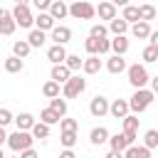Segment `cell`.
<instances>
[{"instance_id":"obj_1","label":"cell","mask_w":158,"mask_h":158,"mask_svg":"<svg viewBox=\"0 0 158 158\" xmlns=\"http://www.w3.org/2000/svg\"><path fill=\"white\" fill-rule=\"evenodd\" d=\"M153 99H156V94L151 91V89H136L133 91V96H131V101H128V109L133 111V114H141V111H146L151 104H153Z\"/></svg>"},{"instance_id":"obj_2","label":"cell","mask_w":158,"mask_h":158,"mask_svg":"<svg viewBox=\"0 0 158 158\" xmlns=\"http://www.w3.org/2000/svg\"><path fill=\"white\" fill-rule=\"evenodd\" d=\"M32 141H35V136H32L30 131H20V128L7 136V146H10L15 153H20V151H25V148H32Z\"/></svg>"},{"instance_id":"obj_3","label":"cell","mask_w":158,"mask_h":158,"mask_svg":"<svg viewBox=\"0 0 158 158\" xmlns=\"http://www.w3.org/2000/svg\"><path fill=\"white\" fill-rule=\"evenodd\" d=\"M126 72H128V81H131V86L133 89H143L148 81H151V77H148V72H146V67L143 64H131V67H126Z\"/></svg>"},{"instance_id":"obj_4","label":"cell","mask_w":158,"mask_h":158,"mask_svg":"<svg viewBox=\"0 0 158 158\" xmlns=\"http://www.w3.org/2000/svg\"><path fill=\"white\" fill-rule=\"evenodd\" d=\"M84 89H86V79H81L79 74H72V77L64 81L62 94H64V99H77V96H79Z\"/></svg>"},{"instance_id":"obj_5","label":"cell","mask_w":158,"mask_h":158,"mask_svg":"<svg viewBox=\"0 0 158 158\" xmlns=\"http://www.w3.org/2000/svg\"><path fill=\"white\" fill-rule=\"evenodd\" d=\"M69 15L77 17V20H91L96 15V7L91 2H86V0H74L69 5Z\"/></svg>"},{"instance_id":"obj_6","label":"cell","mask_w":158,"mask_h":158,"mask_svg":"<svg viewBox=\"0 0 158 158\" xmlns=\"http://www.w3.org/2000/svg\"><path fill=\"white\" fill-rule=\"evenodd\" d=\"M10 12H12V17H15V25H20V27H32V25H35V15L30 12L27 5H15Z\"/></svg>"},{"instance_id":"obj_7","label":"cell","mask_w":158,"mask_h":158,"mask_svg":"<svg viewBox=\"0 0 158 158\" xmlns=\"http://www.w3.org/2000/svg\"><path fill=\"white\" fill-rule=\"evenodd\" d=\"M89 114H91V116H96V118L106 116V114H109V99L96 94V96L89 101Z\"/></svg>"},{"instance_id":"obj_8","label":"cell","mask_w":158,"mask_h":158,"mask_svg":"<svg viewBox=\"0 0 158 158\" xmlns=\"http://www.w3.org/2000/svg\"><path fill=\"white\" fill-rule=\"evenodd\" d=\"M15 17L10 10H0V35H12L15 32Z\"/></svg>"},{"instance_id":"obj_9","label":"cell","mask_w":158,"mask_h":158,"mask_svg":"<svg viewBox=\"0 0 158 158\" xmlns=\"http://www.w3.org/2000/svg\"><path fill=\"white\" fill-rule=\"evenodd\" d=\"M49 32H52L54 44H67V42L72 40V30H69V27H64V25H54Z\"/></svg>"},{"instance_id":"obj_10","label":"cell","mask_w":158,"mask_h":158,"mask_svg":"<svg viewBox=\"0 0 158 158\" xmlns=\"http://www.w3.org/2000/svg\"><path fill=\"white\" fill-rule=\"evenodd\" d=\"M109 146H111V151H126L128 146H133L131 143V138L126 136V133H114V136H109Z\"/></svg>"},{"instance_id":"obj_11","label":"cell","mask_w":158,"mask_h":158,"mask_svg":"<svg viewBox=\"0 0 158 158\" xmlns=\"http://www.w3.org/2000/svg\"><path fill=\"white\" fill-rule=\"evenodd\" d=\"M47 59H49L52 64H64V59H67L64 44H52V47L47 49Z\"/></svg>"},{"instance_id":"obj_12","label":"cell","mask_w":158,"mask_h":158,"mask_svg":"<svg viewBox=\"0 0 158 158\" xmlns=\"http://www.w3.org/2000/svg\"><path fill=\"white\" fill-rule=\"evenodd\" d=\"M96 15H99L101 20H114V17H116V5H114L111 0H101L99 7H96Z\"/></svg>"},{"instance_id":"obj_13","label":"cell","mask_w":158,"mask_h":158,"mask_svg":"<svg viewBox=\"0 0 158 158\" xmlns=\"http://www.w3.org/2000/svg\"><path fill=\"white\" fill-rule=\"evenodd\" d=\"M128 111H131V109H128V101H123V99H116V101L109 104V114H111L114 118H123Z\"/></svg>"},{"instance_id":"obj_14","label":"cell","mask_w":158,"mask_h":158,"mask_svg":"<svg viewBox=\"0 0 158 158\" xmlns=\"http://www.w3.org/2000/svg\"><path fill=\"white\" fill-rule=\"evenodd\" d=\"M49 15H52L54 20H64V17L69 15V5L62 2V0H52V5H49Z\"/></svg>"},{"instance_id":"obj_15","label":"cell","mask_w":158,"mask_h":158,"mask_svg":"<svg viewBox=\"0 0 158 158\" xmlns=\"http://www.w3.org/2000/svg\"><path fill=\"white\" fill-rule=\"evenodd\" d=\"M106 69H109L111 74H121V72H126V59H123V54H114V57H109Z\"/></svg>"},{"instance_id":"obj_16","label":"cell","mask_w":158,"mask_h":158,"mask_svg":"<svg viewBox=\"0 0 158 158\" xmlns=\"http://www.w3.org/2000/svg\"><path fill=\"white\" fill-rule=\"evenodd\" d=\"M131 35H133L136 40H148V35H151V25H148L146 20H138V22H133Z\"/></svg>"},{"instance_id":"obj_17","label":"cell","mask_w":158,"mask_h":158,"mask_svg":"<svg viewBox=\"0 0 158 158\" xmlns=\"http://www.w3.org/2000/svg\"><path fill=\"white\" fill-rule=\"evenodd\" d=\"M81 69H84V74H96V72H101V59H99V54H89V57L84 59Z\"/></svg>"},{"instance_id":"obj_18","label":"cell","mask_w":158,"mask_h":158,"mask_svg":"<svg viewBox=\"0 0 158 158\" xmlns=\"http://www.w3.org/2000/svg\"><path fill=\"white\" fill-rule=\"evenodd\" d=\"M54 81H59V84H64L69 77H72V72H69V67L67 64H52V74H49Z\"/></svg>"},{"instance_id":"obj_19","label":"cell","mask_w":158,"mask_h":158,"mask_svg":"<svg viewBox=\"0 0 158 158\" xmlns=\"http://www.w3.org/2000/svg\"><path fill=\"white\" fill-rule=\"evenodd\" d=\"M111 52H114V54H126V52H128V40H126V35H114V40H111Z\"/></svg>"},{"instance_id":"obj_20","label":"cell","mask_w":158,"mask_h":158,"mask_svg":"<svg viewBox=\"0 0 158 158\" xmlns=\"http://www.w3.org/2000/svg\"><path fill=\"white\" fill-rule=\"evenodd\" d=\"M123 158H151V148H146V146H128L123 151Z\"/></svg>"},{"instance_id":"obj_21","label":"cell","mask_w":158,"mask_h":158,"mask_svg":"<svg viewBox=\"0 0 158 158\" xmlns=\"http://www.w3.org/2000/svg\"><path fill=\"white\" fill-rule=\"evenodd\" d=\"M35 25H37V30H44V32H49V30L54 27V17H52L49 12H40V15L35 17Z\"/></svg>"},{"instance_id":"obj_22","label":"cell","mask_w":158,"mask_h":158,"mask_svg":"<svg viewBox=\"0 0 158 158\" xmlns=\"http://www.w3.org/2000/svg\"><path fill=\"white\" fill-rule=\"evenodd\" d=\"M89 141H91L94 146H101V143H106V141H109V131H106L104 126H96V128H91Z\"/></svg>"},{"instance_id":"obj_23","label":"cell","mask_w":158,"mask_h":158,"mask_svg":"<svg viewBox=\"0 0 158 158\" xmlns=\"http://www.w3.org/2000/svg\"><path fill=\"white\" fill-rule=\"evenodd\" d=\"M27 42H30V47H42L44 42H47V35H44V30H30V35H27Z\"/></svg>"},{"instance_id":"obj_24","label":"cell","mask_w":158,"mask_h":158,"mask_svg":"<svg viewBox=\"0 0 158 158\" xmlns=\"http://www.w3.org/2000/svg\"><path fill=\"white\" fill-rule=\"evenodd\" d=\"M59 118H62V116H59L54 109H49V106L40 111V121H42V123H47V126H54V123H59Z\"/></svg>"},{"instance_id":"obj_25","label":"cell","mask_w":158,"mask_h":158,"mask_svg":"<svg viewBox=\"0 0 158 158\" xmlns=\"http://www.w3.org/2000/svg\"><path fill=\"white\" fill-rule=\"evenodd\" d=\"M15 126L20 128V131H30L32 126H35V116L32 114H20V116H15Z\"/></svg>"},{"instance_id":"obj_26","label":"cell","mask_w":158,"mask_h":158,"mask_svg":"<svg viewBox=\"0 0 158 158\" xmlns=\"http://www.w3.org/2000/svg\"><path fill=\"white\" fill-rule=\"evenodd\" d=\"M138 123H141V118L136 114H126L123 116V133H138Z\"/></svg>"},{"instance_id":"obj_27","label":"cell","mask_w":158,"mask_h":158,"mask_svg":"<svg viewBox=\"0 0 158 158\" xmlns=\"http://www.w3.org/2000/svg\"><path fill=\"white\" fill-rule=\"evenodd\" d=\"M109 30H111L114 35H126L128 22H126L123 17H114V20H109Z\"/></svg>"},{"instance_id":"obj_28","label":"cell","mask_w":158,"mask_h":158,"mask_svg":"<svg viewBox=\"0 0 158 158\" xmlns=\"http://www.w3.org/2000/svg\"><path fill=\"white\" fill-rule=\"evenodd\" d=\"M30 49H32V47H30V42H27V40H17V42L12 44V54H15V57H20V59H25V57L30 54Z\"/></svg>"},{"instance_id":"obj_29","label":"cell","mask_w":158,"mask_h":158,"mask_svg":"<svg viewBox=\"0 0 158 158\" xmlns=\"http://www.w3.org/2000/svg\"><path fill=\"white\" fill-rule=\"evenodd\" d=\"M22 67H25V62L20 59V57H7L5 59V72H10V74H17V72H22Z\"/></svg>"},{"instance_id":"obj_30","label":"cell","mask_w":158,"mask_h":158,"mask_svg":"<svg viewBox=\"0 0 158 158\" xmlns=\"http://www.w3.org/2000/svg\"><path fill=\"white\" fill-rule=\"evenodd\" d=\"M121 17H123L126 22H138V20H141V10H138V5H126Z\"/></svg>"},{"instance_id":"obj_31","label":"cell","mask_w":158,"mask_h":158,"mask_svg":"<svg viewBox=\"0 0 158 158\" xmlns=\"http://www.w3.org/2000/svg\"><path fill=\"white\" fill-rule=\"evenodd\" d=\"M30 133H32L35 138H49V126L42 123V121H35V126L30 128Z\"/></svg>"},{"instance_id":"obj_32","label":"cell","mask_w":158,"mask_h":158,"mask_svg":"<svg viewBox=\"0 0 158 158\" xmlns=\"http://www.w3.org/2000/svg\"><path fill=\"white\" fill-rule=\"evenodd\" d=\"M42 94L47 96V99H54V96H59V81H54V79H49L44 86H42Z\"/></svg>"},{"instance_id":"obj_33","label":"cell","mask_w":158,"mask_h":158,"mask_svg":"<svg viewBox=\"0 0 158 158\" xmlns=\"http://www.w3.org/2000/svg\"><path fill=\"white\" fill-rule=\"evenodd\" d=\"M77 131H62V136H59V141H62V146L64 148H74L77 146Z\"/></svg>"},{"instance_id":"obj_34","label":"cell","mask_w":158,"mask_h":158,"mask_svg":"<svg viewBox=\"0 0 158 158\" xmlns=\"http://www.w3.org/2000/svg\"><path fill=\"white\" fill-rule=\"evenodd\" d=\"M143 146H146V148H158V131H156V128L146 131V136H143Z\"/></svg>"},{"instance_id":"obj_35","label":"cell","mask_w":158,"mask_h":158,"mask_svg":"<svg viewBox=\"0 0 158 158\" xmlns=\"http://www.w3.org/2000/svg\"><path fill=\"white\" fill-rule=\"evenodd\" d=\"M64 64L69 67V72H77V69H81V64H84V59H79V54H67V59H64Z\"/></svg>"},{"instance_id":"obj_36","label":"cell","mask_w":158,"mask_h":158,"mask_svg":"<svg viewBox=\"0 0 158 158\" xmlns=\"http://www.w3.org/2000/svg\"><path fill=\"white\" fill-rule=\"evenodd\" d=\"M49 109H54L59 116H64V114H67V101L59 99V96H54V99H49Z\"/></svg>"},{"instance_id":"obj_37","label":"cell","mask_w":158,"mask_h":158,"mask_svg":"<svg viewBox=\"0 0 158 158\" xmlns=\"http://www.w3.org/2000/svg\"><path fill=\"white\" fill-rule=\"evenodd\" d=\"M138 10H141V20H146V22H148V20H156V15H158L153 5H141Z\"/></svg>"},{"instance_id":"obj_38","label":"cell","mask_w":158,"mask_h":158,"mask_svg":"<svg viewBox=\"0 0 158 158\" xmlns=\"http://www.w3.org/2000/svg\"><path fill=\"white\" fill-rule=\"evenodd\" d=\"M84 49L89 52V54H99V37H86V42H84Z\"/></svg>"},{"instance_id":"obj_39","label":"cell","mask_w":158,"mask_h":158,"mask_svg":"<svg viewBox=\"0 0 158 158\" xmlns=\"http://www.w3.org/2000/svg\"><path fill=\"white\" fill-rule=\"evenodd\" d=\"M59 128H62V131H77V128H79V121H77V118H64V116H62V118H59Z\"/></svg>"},{"instance_id":"obj_40","label":"cell","mask_w":158,"mask_h":158,"mask_svg":"<svg viewBox=\"0 0 158 158\" xmlns=\"http://www.w3.org/2000/svg\"><path fill=\"white\" fill-rule=\"evenodd\" d=\"M141 57H143V62H148V64H151V62H158V49H156L153 44H148Z\"/></svg>"},{"instance_id":"obj_41","label":"cell","mask_w":158,"mask_h":158,"mask_svg":"<svg viewBox=\"0 0 158 158\" xmlns=\"http://www.w3.org/2000/svg\"><path fill=\"white\" fill-rule=\"evenodd\" d=\"M91 37H109V27H104V25H91V32H89Z\"/></svg>"},{"instance_id":"obj_42","label":"cell","mask_w":158,"mask_h":158,"mask_svg":"<svg viewBox=\"0 0 158 158\" xmlns=\"http://www.w3.org/2000/svg\"><path fill=\"white\" fill-rule=\"evenodd\" d=\"M106 52H111V40L109 37H101L99 40V54H106Z\"/></svg>"},{"instance_id":"obj_43","label":"cell","mask_w":158,"mask_h":158,"mask_svg":"<svg viewBox=\"0 0 158 158\" xmlns=\"http://www.w3.org/2000/svg\"><path fill=\"white\" fill-rule=\"evenodd\" d=\"M10 121H15V116H12L7 109H0V126H7Z\"/></svg>"},{"instance_id":"obj_44","label":"cell","mask_w":158,"mask_h":158,"mask_svg":"<svg viewBox=\"0 0 158 158\" xmlns=\"http://www.w3.org/2000/svg\"><path fill=\"white\" fill-rule=\"evenodd\" d=\"M32 5L40 10V12H44V10H49V5H52V0H32Z\"/></svg>"},{"instance_id":"obj_45","label":"cell","mask_w":158,"mask_h":158,"mask_svg":"<svg viewBox=\"0 0 158 158\" xmlns=\"http://www.w3.org/2000/svg\"><path fill=\"white\" fill-rule=\"evenodd\" d=\"M20 158H40V156L35 148H25V151H20Z\"/></svg>"},{"instance_id":"obj_46","label":"cell","mask_w":158,"mask_h":158,"mask_svg":"<svg viewBox=\"0 0 158 158\" xmlns=\"http://www.w3.org/2000/svg\"><path fill=\"white\" fill-rule=\"evenodd\" d=\"M59 158H77V156H74V151H72V148H64V151L59 153Z\"/></svg>"},{"instance_id":"obj_47","label":"cell","mask_w":158,"mask_h":158,"mask_svg":"<svg viewBox=\"0 0 158 158\" xmlns=\"http://www.w3.org/2000/svg\"><path fill=\"white\" fill-rule=\"evenodd\" d=\"M148 40H151V44L158 49V32H151V35H148Z\"/></svg>"},{"instance_id":"obj_48","label":"cell","mask_w":158,"mask_h":158,"mask_svg":"<svg viewBox=\"0 0 158 158\" xmlns=\"http://www.w3.org/2000/svg\"><path fill=\"white\" fill-rule=\"evenodd\" d=\"M106 158H123V153H121V151H109Z\"/></svg>"},{"instance_id":"obj_49","label":"cell","mask_w":158,"mask_h":158,"mask_svg":"<svg viewBox=\"0 0 158 158\" xmlns=\"http://www.w3.org/2000/svg\"><path fill=\"white\" fill-rule=\"evenodd\" d=\"M7 143V133H5V126H0V146Z\"/></svg>"},{"instance_id":"obj_50","label":"cell","mask_w":158,"mask_h":158,"mask_svg":"<svg viewBox=\"0 0 158 158\" xmlns=\"http://www.w3.org/2000/svg\"><path fill=\"white\" fill-rule=\"evenodd\" d=\"M151 91H153V94H158V77H153V79H151Z\"/></svg>"},{"instance_id":"obj_51","label":"cell","mask_w":158,"mask_h":158,"mask_svg":"<svg viewBox=\"0 0 158 158\" xmlns=\"http://www.w3.org/2000/svg\"><path fill=\"white\" fill-rule=\"evenodd\" d=\"M111 2H114L116 7H126V5H128V0H111Z\"/></svg>"},{"instance_id":"obj_52","label":"cell","mask_w":158,"mask_h":158,"mask_svg":"<svg viewBox=\"0 0 158 158\" xmlns=\"http://www.w3.org/2000/svg\"><path fill=\"white\" fill-rule=\"evenodd\" d=\"M27 2H32V0H15V5H27Z\"/></svg>"},{"instance_id":"obj_53","label":"cell","mask_w":158,"mask_h":158,"mask_svg":"<svg viewBox=\"0 0 158 158\" xmlns=\"http://www.w3.org/2000/svg\"><path fill=\"white\" fill-rule=\"evenodd\" d=\"M0 158H5V153H2V148H0Z\"/></svg>"},{"instance_id":"obj_54","label":"cell","mask_w":158,"mask_h":158,"mask_svg":"<svg viewBox=\"0 0 158 158\" xmlns=\"http://www.w3.org/2000/svg\"><path fill=\"white\" fill-rule=\"evenodd\" d=\"M12 158H20V156H12Z\"/></svg>"},{"instance_id":"obj_55","label":"cell","mask_w":158,"mask_h":158,"mask_svg":"<svg viewBox=\"0 0 158 158\" xmlns=\"http://www.w3.org/2000/svg\"><path fill=\"white\" fill-rule=\"evenodd\" d=\"M62 2H67V0H62Z\"/></svg>"},{"instance_id":"obj_56","label":"cell","mask_w":158,"mask_h":158,"mask_svg":"<svg viewBox=\"0 0 158 158\" xmlns=\"http://www.w3.org/2000/svg\"><path fill=\"white\" fill-rule=\"evenodd\" d=\"M156 17H158V15H156Z\"/></svg>"}]
</instances>
